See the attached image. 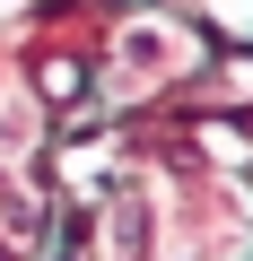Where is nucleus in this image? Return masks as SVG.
I'll return each instance as SVG.
<instances>
[{
  "mask_svg": "<svg viewBox=\"0 0 253 261\" xmlns=\"http://www.w3.org/2000/svg\"><path fill=\"white\" fill-rule=\"evenodd\" d=\"M183 61H192V44H183V27H166V18H131V27L113 35V87H122V96L166 87Z\"/></svg>",
  "mask_w": 253,
  "mask_h": 261,
  "instance_id": "f257e3e1",
  "label": "nucleus"
}]
</instances>
